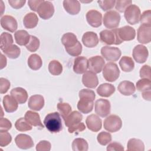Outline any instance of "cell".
Instances as JSON below:
<instances>
[{
	"mask_svg": "<svg viewBox=\"0 0 151 151\" xmlns=\"http://www.w3.org/2000/svg\"><path fill=\"white\" fill-rule=\"evenodd\" d=\"M80 100L77 103V109L82 113L87 114L93 110L95 93L89 89L84 88L79 91Z\"/></svg>",
	"mask_w": 151,
	"mask_h": 151,
	"instance_id": "obj_1",
	"label": "cell"
},
{
	"mask_svg": "<svg viewBox=\"0 0 151 151\" xmlns=\"http://www.w3.org/2000/svg\"><path fill=\"white\" fill-rule=\"evenodd\" d=\"M44 124L51 133H58L63 129L61 119L58 112L48 114L44 120Z\"/></svg>",
	"mask_w": 151,
	"mask_h": 151,
	"instance_id": "obj_2",
	"label": "cell"
},
{
	"mask_svg": "<svg viewBox=\"0 0 151 151\" xmlns=\"http://www.w3.org/2000/svg\"><path fill=\"white\" fill-rule=\"evenodd\" d=\"M118 28L104 29L100 32V39L101 42L107 45H119L123 41L120 40L117 32Z\"/></svg>",
	"mask_w": 151,
	"mask_h": 151,
	"instance_id": "obj_3",
	"label": "cell"
},
{
	"mask_svg": "<svg viewBox=\"0 0 151 151\" xmlns=\"http://www.w3.org/2000/svg\"><path fill=\"white\" fill-rule=\"evenodd\" d=\"M120 70L117 65L113 62L107 63L103 69L104 78L109 82L116 81L119 77Z\"/></svg>",
	"mask_w": 151,
	"mask_h": 151,
	"instance_id": "obj_4",
	"label": "cell"
},
{
	"mask_svg": "<svg viewBox=\"0 0 151 151\" xmlns=\"http://www.w3.org/2000/svg\"><path fill=\"white\" fill-rule=\"evenodd\" d=\"M103 126L109 132H116L122 128V121L119 116L115 114H111L104 120Z\"/></svg>",
	"mask_w": 151,
	"mask_h": 151,
	"instance_id": "obj_5",
	"label": "cell"
},
{
	"mask_svg": "<svg viewBox=\"0 0 151 151\" xmlns=\"http://www.w3.org/2000/svg\"><path fill=\"white\" fill-rule=\"evenodd\" d=\"M120 14L115 11H109L104 15L103 21L105 27L109 29H114L117 28L120 21Z\"/></svg>",
	"mask_w": 151,
	"mask_h": 151,
	"instance_id": "obj_6",
	"label": "cell"
},
{
	"mask_svg": "<svg viewBox=\"0 0 151 151\" xmlns=\"http://www.w3.org/2000/svg\"><path fill=\"white\" fill-rule=\"evenodd\" d=\"M124 18L130 25L138 24L141 15L140 8L136 5L131 4L124 11Z\"/></svg>",
	"mask_w": 151,
	"mask_h": 151,
	"instance_id": "obj_7",
	"label": "cell"
},
{
	"mask_svg": "<svg viewBox=\"0 0 151 151\" xmlns=\"http://www.w3.org/2000/svg\"><path fill=\"white\" fill-rule=\"evenodd\" d=\"M101 54L108 61H116L120 58L122 52L117 47L104 46L101 49Z\"/></svg>",
	"mask_w": 151,
	"mask_h": 151,
	"instance_id": "obj_8",
	"label": "cell"
},
{
	"mask_svg": "<svg viewBox=\"0 0 151 151\" xmlns=\"http://www.w3.org/2000/svg\"><path fill=\"white\" fill-rule=\"evenodd\" d=\"M110 103L108 100L99 99L95 102V112L101 117L107 116L110 113Z\"/></svg>",
	"mask_w": 151,
	"mask_h": 151,
	"instance_id": "obj_9",
	"label": "cell"
},
{
	"mask_svg": "<svg viewBox=\"0 0 151 151\" xmlns=\"http://www.w3.org/2000/svg\"><path fill=\"white\" fill-rule=\"evenodd\" d=\"M37 12L42 19H48L52 17L54 13V7L51 2L44 1L39 6Z\"/></svg>",
	"mask_w": 151,
	"mask_h": 151,
	"instance_id": "obj_10",
	"label": "cell"
},
{
	"mask_svg": "<svg viewBox=\"0 0 151 151\" xmlns=\"http://www.w3.org/2000/svg\"><path fill=\"white\" fill-rule=\"evenodd\" d=\"M148 55V50L143 45H137L133 50V57L138 63L142 64L145 63L147 59Z\"/></svg>",
	"mask_w": 151,
	"mask_h": 151,
	"instance_id": "obj_11",
	"label": "cell"
},
{
	"mask_svg": "<svg viewBox=\"0 0 151 151\" xmlns=\"http://www.w3.org/2000/svg\"><path fill=\"white\" fill-rule=\"evenodd\" d=\"M86 19L88 24L94 28L101 26L102 23V14L98 11L91 9L86 14Z\"/></svg>",
	"mask_w": 151,
	"mask_h": 151,
	"instance_id": "obj_12",
	"label": "cell"
},
{
	"mask_svg": "<svg viewBox=\"0 0 151 151\" xmlns=\"http://www.w3.org/2000/svg\"><path fill=\"white\" fill-rule=\"evenodd\" d=\"M82 83L88 88H94L99 84L98 77L95 73L90 70L86 71L83 75Z\"/></svg>",
	"mask_w": 151,
	"mask_h": 151,
	"instance_id": "obj_13",
	"label": "cell"
},
{
	"mask_svg": "<svg viewBox=\"0 0 151 151\" xmlns=\"http://www.w3.org/2000/svg\"><path fill=\"white\" fill-rule=\"evenodd\" d=\"M137 39L141 44L149 43L151 41V27L141 25L137 29Z\"/></svg>",
	"mask_w": 151,
	"mask_h": 151,
	"instance_id": "obj_14",
	"label": "cell"
},
{
	"mask_svg": "<svg viewBox=\"0 0 151 151\" xmlns=\"http://www.w3.org/2000/svg\"><path fill=\"white\" fill-rule=\"evenodd\" d=\"M88 68L90 71L96 74L100 73L104 66L105 61L103 58L99 55H96L90 58L88 60Z\"/></svg>",
	"mask_w": 151,
	"mask_h": 151,
	"instance_id": "obj_15",
	"label": "cell"
},
{
	"mask_svg": "<svg viewBox=\"0 0 151 151\" xmlns=\"http://www.w3.org/2000/svg\"><path fill=\"white\" fill-rule=\"evenodd\" d=\"M15 142L18 147L21 149H28L34 146L32 138L25 134H18L15 139Z\"/></svg>",
	"mask_w": 151,
	"mask_h": 151,
	"instance_id": "obj_16",
	"label": "cell"
},
{
	"mask_svg": "<svg viewBox=\"0 0 151 151\" xmlns=\"http://www.w3.org/2000/svg\"><path fill=\"white\" fill-rule=\"evenodd\" d=\"M119 38L123 41L133 40L136 36L135 29L130 26L126 25L117 29Z\"/></svg>",
	"mask_w": 151,
	"mask_h": 151,
	"instance_id": "obj_17",
	"label": "cell"
},
{
	"mask_svg": "<svg viewBox=\"0 0 151 151\" xmlns=\"http://www.w3.org/2000/svg\"><path fill=\"white\" fill-rule=\"evenodd\" d=\"M1 27L11 32L15 31L18 28V24L17 20L11 15H4L1 18Z\"/></svg>",
	"mask_w": 151,
	"mask_h": 151,
	"instance_id": "obj_18",
	"label": "cell"
},
{
	"mask_svg": "<svg viewBox=\"0 0 151 151\" xmlns=\"http://www.w3.org/2000/svg\"><path fill=\"white\" fill-rule=\"evenodd\" d=\"M88 68V60L83 57H77L74 59L73 64V71L76 74H81L84 73Z\"/></svg>",
	"mask_w": 151,
	"mask_h": 151,
	"instance_id": "obj_19",
	"label": "cell"
},
{
	"mask_svg": "<svg viewBox=\"0 0 151 151\" xmlns=\"http://www.w3.org/2000/svg\"><path fill=\"white\" fill-rule=\"evenodd\" d=\"M86 123L87 128L92 132H97L101 129V120L96 114H92L87 116L86 120Z\"/></svg>",
	"mask_w": 151,
	"mask_h": 151,
	"instance_id": "obj_20",
	"label": "cell"
},
{
	"mask_svg": "<svg viewBox=\"0 0 151 151\" xmlns=\"http://www.w3.org/2000/svg\"><path fill=\"white\" fill-rule=\"evenodd\" d=\"M99 38L96 33L93 31L85 32L82 37V42L84 45L88 48H93L97 45Z\"/></svg>",
	"mask_w": 151,
	"mask_h": 151,
	"instance_id": "obj_21",
	"label": "cell"
},
{
	"mask_svg": "<svg viewBox=\"0 0 151 151\" xmlns=\"http://www.w3.org/2000/svg\"><path fill=\"white\" fill-rule=\"evenodd\" d=\"M44 106V99L42 96L35 94L31 96L28 100V107L35 111L41 110Z\"/></svg>",
	"mask_w": 151,
	"mask_h": 151,
	"instance_id": "obj_22",
	"label": "cell"
},
{
	"mask_svg": "<svg viewBox=\"0 0 151 151\" xmlns=\"http://www.w3.org/2000/svg\"><path fill=\"white\" fill-rule=\"evenodd\" d=\"M63 7L67 13L73 15L78 14L81 9L79 1L76 0H64Z\"/></svg>",
	"mask_w": 151,
	"mask_h": 151,
	"instance_id": "obj_23",
	"label": "cell"
},
{
	"mask_svg": "<svg viewBox=\"0 0 151 151\" xmlns=\"http://www.w3.org/2000/svg\"><path fill=\"white\" fill-rule=\"evenodd\" d=\"M10 94L15 99L18 104H24L28 99V93L27 91L22 87L12 88L10 92Z\"/></svg>",
	"mask_w": 151,
	"mask_h": 151,
	"instance_id": "obj_24",
	"label": "cell"
},
{
	"mask_svg": "<svg viewBox=\"0 0 151 151\" xmlns=\"http://www.w3.org/2000/svg\"><path fill=\"white\" fill-rule=\"evenodd\" d=\"M119 91L124 96H131L136 91V88L133 83L129 81H123L120 82L117 87Z\"/></svg>",
	"mask_w": 151,
	"mask_h": 151,
	"instance_id": "obj_25",
	"label": "cell"
},
{
	"mask_svg": "<svg viewBox=\"0 0 151 151\" xmlns=\"http://www.w3.org/2000/svg\"><path fill=\"white\" fill-rule=\"evenodd\" d=\"M24 117L31 125L35 127H38L40 129L44 128V126L41 123L38 113L29 110L25 113Z\"/></svg>",
	"mask_w": 151,
	"mask_h": 151,
	"instance_id": "obj_26",
	"label": "cell"
},
{
	"mask_svg": "<svg viewBox=\"0 0 151 151\" xmlns=\"http://www.w3.org/2000/svg\"><path fill=\"white\" fill-rule=\"evenodd\" d=\"M3 106L4 109L7 113H12L18 109V102L11 96L6 95L4 97Z\"/></svg>",
	"mask_w": 151,
	"mask_h": 151,
	"instance_id": "obj_27",
	"label": "cell"
},
{
	"mask_svg": "<svg viewBox=\"0 0 151 151\" xmlns=\"http://www.w3.org/2000/svg\"><path fill=\"white\" fill-rule=\"evenodd\" d=\"M115 90V87L113 85L109 83H103L97 88V93L101 97H108L114 93Z\"/></svg>",
	"mask_w": 151,
	"mask_h": 151,
	"instance_id": "obj_28",
	"label": "cell"
},
{
	"mask_svg": "<svg viewBox=\"0 0 151 151\" xmlns=\"http://www.w3.org/2000/svg\"><path fill=\"white\" fill-rule=\"evenodd\" d=\"M30 35L27 31L21 29L16 31L14 34V38L16 42L19 45H26L30 40Z\"/></svg>",
	"mask_w": 151,
	"mask_h": 151,
	"instance_id": "obj_29",
	"label": "cell"
},
{
	"mask_svg": "<svg viewBox=\"0 0 151 151\" xmlns=\"http://www.w3.org/2000/svg\"><path fill=\"white\" fill-rule=\"evenodd\" d=\"M38 22V18L35 13L29 12L25 15L23 19V24L26 28L31 29L35 28Z\"/></svg>",
	"mask_w": 151,
	"mask_h": 151,
	"instance_id": "obj_30",
	"label": "cell"
},
{
	"mask_svg": "<svg viewBox=\"0 0 151 151\" xmlns=\"http://www.w3.org/2000/svg\"><path fill=\"white\" fill-rule=\"evenodd\" d=\"M83 116L80 112L77 111H73L71 112L64 120L65 126L68 127L81 122Z\"/></svg>",
	"mask_w": 151,
	"mask_h": 151,
	"instance_id": "obj_31",
	"label": "cell"
},
{
	"mask_svg": "<svg viewBox=\"0 0 151 151\" xmlns=\"http://www.w3.org/2000/svg\"><path fill=\"white\" fill-rule=\"evenodd\" d=\"M119 65L124 72H130L134 69V63L131 57L123 56L119 61Z\"/></svg>",
	"mask_w": 151,
	"mask_h": 151,
	"instance_id": "obj_32",
	"label": "cell"
},
{
	"mask_svg": "<svg viewBox=\"0 0 151 151\" xmlns=\"http://www.w3.org/2000/svg\"><path fill=\"white\" fill-rule=\"evenodd\" d=\"M78 42L77 37L72 32L64 34L61 38V42L66 48H70L74 46Z\"/></svg>",
	"mask_w": 151,
	"mask_h": 151,
	"instance_id": "obj_33",
	"label": "cell"
},
{
	"mask_svg": "<svg viewBox=\"0 0 151 151\" xmlns=\"http://www.w3.org/2000/svg\"><path fill=\"white\" fill-rule=\"evenodd\" d=\"M28 65L32 70H39L42 65V61L40 56L37 54H31L28 59Z\"/></svg>",
	"mask_w": 151,
	"mask_h": 151,
	"instance_id": "obj_34",
	"label": "cell"
},
{
	"mask_svg": "<svg viewBox=\"0 0 151 151\" xmlns=\"http://www.w3.org/2000/svg\"><path fill=\"white\" fill-rule=\"evenodd\" d=\"M127 149L129 151H144L145 145L142 140L133 138L129 140L127 144Z\"/></svg>",
	"mask_w": 151,
	"mask_h": 151,
	"instance_id": "obj_35",
	"label": "cell"
},
{
	"mask_svg": "<svg viewBox=\"0 0 151 151\" xmlns=\"http://www.w3.org/2000/svg\"><path fill=\"white\" fill-rule=\"evenodd\" d=\"M88 148V143L84 139L76 138L72 143V149L74 151H87Z\"/></svg>",
	"mask_w": 151,
	"mask_h": 151,
	"instance_id": "obj_36",
	"label": "cell"
},
{
	"mask_svg": "<svg viewBox=\"0 0 151 151\" xmlns=\"http://www.w3.org/2000/svg\"><path fill=\"white\" fill-rule=\"evenodd\" d=\"M13 42V38L11 34L2 32L1 34V50L2 51L12 45Z\"/></svg>",
	"mask_w": 151,
	"mask_h": 151,
	"instance_id": "obj_37",
	"label": "cell"
},
{
	"mask_svg": "<svg viewBox=\"0 0 151 151\" xmlns=\"http://www.w3.org/2000/svg\"><path fill=\"white\" fill-rule=\"evenodd\" d=\"M48 71L53 76H58L63 71V66L57 60H52L48 64Z\"/></svg>",
	"mask_w": 151,
	"mask_h": 151,
	"instance_id": "obj_38",
	"label": "cell"
},
{
	"mask_svg": "<svg viewBox=\"0 0 151 151\" xmlns=\"http://www.w3.org/2000/svg\"><path fill=\"white\" fill-rule=\"evenodd\" d=\"M9 58H17L21 53L20 48L16 45H12L2 51Z\"/></svg>",
	"mask_w": 151,
	"mask_h": 151,
	"instance_id": "obj_39",
	"label": "cell"
},
{
	"mask_svg": "<svg viewBox=\"0 0 151 151\" xmlns=\"http://www.w3.org/2000/svg\"><path fill=\"white\" fill-rule=\"evenodd\" d=\"M15 127L16 129L19 132L29 131L32 129V125L27 122L25 117H21L18 119L15 123Z\"/></svg>",
	"mask_w": 151,
	"mask_h": 151,
	"instance_id": "obj_40",
	"label": "cell"
},
{
	"mask_svg": "<svg viewBox=\"0 0 151 151\" xmlns=\"http://www.w3.org/2000/svg\"><path fill=\"white\" fill-rule=\"evenodd\" d=\"M57 109L61 117L64 120L71 112V107L67 103L60 102L57 104Z\"/></svg>",
	"mask_w": 151,
	"mask_h": 151,
	"instance_id": "obj_41",
	"label": "cell"
},
{
	"mask_svg": "<svg viewBox=\"0 0 151 151\" xmlns=\"http://www.w3.org/2000/svg\"><path fill=\"white\" fill-rule=\"evenodd\" d=\"M151 81L150 80L147 78H142L136 83V88L139 91L143 92L150 90Z\"/></svg>",
	"mask_w": 151,
	"mask_h": 151,
	"instance_id": "obj_42",
	"label": "cell"
},
{
	"mask_svg": "<svg viewBox=\"0 0 151 151\" xmlns=\"http://www.w3.org/2000/svg\"><path fill=\"white\" fill-rule=\"evenodd\" d=\"M40 40L35 36L31 35L29 42L25 45L26 48L30 52L36 51L40 47Z\"/></svg>",
	"mask_w": 151,
	"mask_h": 151,
	"instance_id": "obj_43",
	"label": "cell"
},
{
	"mask_svg": "<svg viewBox=\"0 0 151 151\" xmlns=\"http://www.w3.org/2000/svg\"><path fill=\"white\" fill-rule=\"evenodd\" d=\"M97 139L99 144L105 146L111 141V135L108 132H101L98 134Z\"/></svg>",
	"mask_w": 151,
	"mask_h": 151,
	"instance_id": "obj_44",
	"label": "cell"
},
{
	"mask_svg": "<svg viewBox=\"0 0 151 151\" xmlns=\"http://www.w3.org/2000/svg\"><path fill=\"white\" fill-rule=\"evenodd\" d=\"M65 49L69 55L73 57H77L80 55L82 52V45L78 41L74 46L70 48H66Z\"/></svg>",
	"mask_w": 151,
	"mask_h": 151,
	"instance_id": "obj_45",
	"label": "cell"
},
{
	"mask_svg": "<svg viewBox=\"0 0 151 151\" xmlns=\"http://www.w3.org/2000/svg\"><path fill=\"white\" fill-rule=\"evenodd\" d=\"M139 21L142 25L151 27V11L150 9L145 11L140 15Z\"/></svg>",
	"mask_w": 151,
	"mask_h": 151,
	"instance_id": "obj_46",
	"label": "cell"
},
{
	"mask_svg": "<svg viewBox=\"0 0 151 151\" xmlns=\"http://www.w3.org/2000/svg\"><path fill=\"white\" fill-rule=\"evenodd\" d=\"M12 141L11 135L7 131H0V146L5 147L8 145Z\"/></svg>",
	"mask_w": 151,
	"mask_h": 151,
	"instance_id": "obj_47",
	"label": "cell"
},
{
	"mask_svg": "<svg viewBox=\"0 0 151 151\" xmlns=\"http://www.w3.org/2000/svg\"><path fill=\"white\" fill-rule=\"evenodd\" d=\"M132 1L129 0H118L116 1L115 8L117 11L120 12H123L126 8L132 4Z\"/></svg>",
	"mask_w": 151,
	"mask_h": 151,
	"instance_id": "obj_48",
	"label": "cell"
},
{
	"mask_svg": "<svg viewBox=\"0 0 151 151\" xmlns=\"http://www.w3.org/2000/svg\"><path fill=\"white\" fill-rule=\"evenodd\" d=\"M99 6L102 9L103 11H106L112 9L116 4V1L114 0H104V1H98Z\"/></svg>",
	"mask_w": 151,
	"mask_h": 151,
	"instance_id": "obj_49",
	"label": "cell"
},
{
	"mask_svg": "<svg viewBox=\"0 0 151 151\" xmlns=\"http://www.w3.org/2000/svg\"><path fill=\"white\" fill-rule=\"evenodd\" d=\"M140 77L142 78H147L150 80L151 71L150 67L148 65H145L140 70Z\"/></svg>",
	"mask_w": 151,
	"mask_h": 151,
	"instance_id": "obj_50",
	"label": "cell"
},
{
	"mask_svg": "<svg viewBox=\"0 0 151 151\" xmlns=\"http://www.w3.org/2000/svg\"><path fill=\"white\" fill-rule=\"evenodd\" d=\"M51 143L47 140L40 141L36 146L37 151H50L51 150Z\"/></svg>",
	"mask_w": 151,
	"mask_h": 151,
	"instance_id": "obj_51",
	"label": "cell"
},
{
	"mask_svg": "<svg viewBox=\"0 0 151 151\" xmlns=\"http://www.w3.org/2000/svg\"><path fill=\"white\" fill-rule=\"evenodd\" d=\"M10 82L8 80L1 77L0 78V93L1 94L6 93L10 87Z\"/></svg>",
	"mask_w": 151,
	"mask_h": 151,
	"instance_id": "obj_52",
	"label": "cell"
},
{
	"mask_svg": "<svg viewBox=\"0 0 151 151\" xmlns=\"http://www.w3.org/2000/svg\"><path fill=\"white\" fill-rule=\"evenodd\" d=\"M85 129H86L85 124L82 122H80L77 124H76L74 125L68 127V130L69 133H76V132H80L84 130Z\"/></svg>",
	"mask_w": 151,
	"mask_h": 151,
	"instance_id": "obj_53",
	"label": "cell"
},
{
	"mask_svg": "<svg viewBox=\"0 0 151 151\" xmlns=\"http://www.w3.org/2000/svg\"><path fill=\"white\" fill-rule=\"evenodd\" d=\"M12 127V124L11 122L6 119L1 117L0 119V131H8Z\"/></svg>",
	"mask_w": 151,
	"mask_h": 151,
	"instance_id": "obj_54",
	"label": "cell"
},
{
	"mask_svg": "<svg viewBox=\"0 0 151 151\" xmlns=\"http://www.w3.org/2000/svg\"><path fill=\"white\" fill-rule=\"evenodd\" d=\"M124 150L123 146L120 143L115 142L110 143L107 147V151H123Z\"/></svg>",
	"mask_w": 151,
	"mask_h": 151,
	"instance_id": "obj_55",
	"label": "cell"
},
{
	"mask_svg": "<svg viewBox=\"0 0 151 151\" xmlns=\"http://www.w3.org/2000/svg\"><path fill=\"white\" fill-rule=\"evenodd\" d=\"M44 1V0H29L28 1V4L32 11L37 12L39 6Z\"/></svg>",
	"mask_w": 151,
	"mask_h": 151,
	"instance_id": "obj_56",
	"label": "cell"
},
{
	"mask_svg": "<svg viewBox=\"0 0 151 151\" xmlns=\"http://www.w3.org/2000/svg\"><path fill=\"white\" fill-rule=\"evenodd\" d=\"M25 0H9L8 3L14 9H19L25 4Z\"/></svg>",
	"mask_w": 151,
	"mask_h": 151,
	"instance_id": "obj_57",
	"label": "cell"
},
{
	"mask_svg": "<svg viewBox=\"0 0 151 151\" xmlns=\"http://www.w3.org/2000/svg\"><path fill=\"white\" fill-rule=\"evenodd\" d=\"M142 97L145 100L150 101L151 99V92L150 90H148V91H145L142 92Z\"/></svg>",
	"mask_w": 151,
	"mask_h": 151,
	"instance_id": "obj_58",
	"label": "cell"
},
{
	"mask_svg": "<svg viewBox=\"0 0 151 151\" xmlns=\"http://www.w3.org/2000/svg\"><path fill=\"white\" fill-rule=\"evenodd\" d=\"M6 65V58L2 54H1V69L4 68Z\"/></svg>",
	"mask_w": 151,
	"mask_h": 151,
	"instance_id": "obj_59",
	"label": "cell"
}]
</instances>
